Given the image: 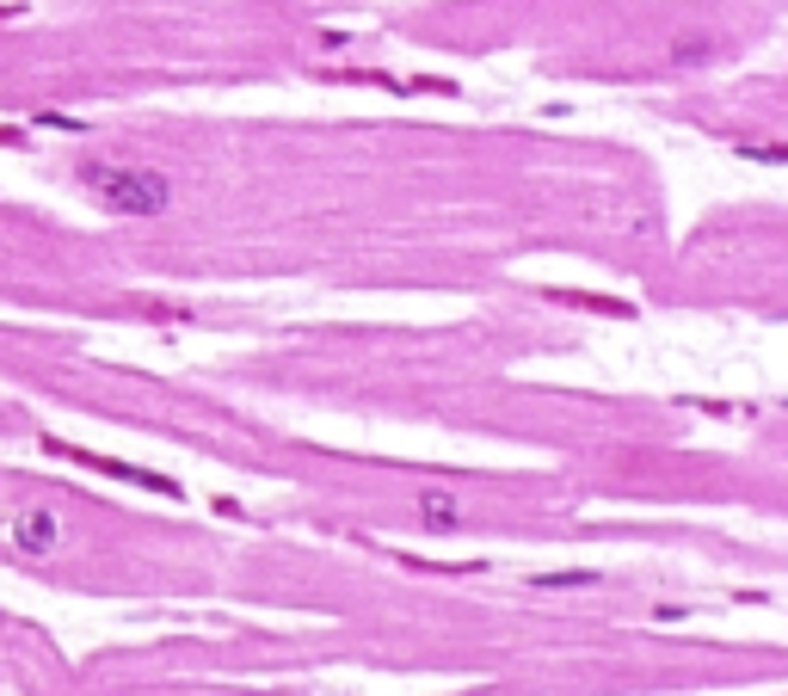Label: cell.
<instances>
[{"mask_svg": "<svg viewBox=\"0 0 788 696\" xmlns=\"http://www.w3.org/2000/svg\"><path fill=\"white\" fill-rule=\"evenodd\" d=\"M80 179H87V191H93V198L106 203L111 217H160V210L173 203L167 173H155V167H118V161H87V167H80Z\"/></svg>", "mask_w": 788, "mask_h": 696, "instance_id": "6da1fadb", "label": "cell"}, {"mask_svg": "<svg viewBox=\"0 0 788 696\" xmlns=\"http://www.w3.org/2000/svg\"><path fill=\"white\" fill-rule=\"evenodd\" d=\"M56 537H63V530H56L49 511H25V518L13 524V542L25 549V555H56Z\"/></svg>", "mask_w": 788, "mask_h": 696, "instance_id": "7a4b0ae2", "label": "cell"}, {"mask_svg": "<svg viewBox=\"0 0 788 696\" xmlns=\"http://www.w3.org/2000/svg\"><path fill=\"white\" fill-rule=\"evenodd\" d=\"M419 524L425 530H450V524H463V511H456V499L450 494H425L419 499Z\"/></svg>", "mask_w": 788, "mask_h": 696, "instance_id": "3957f363", "label": "cell"}, {"mask_svg": "<svg viewBox=\"0 0 788 696\" xmlns=\"http://www.w3.org/2000/svg\"><path fill=\"white\" fill-rule=\"evenodd\" d=\"M530 586H591V573H536Z\"/></svg>", "mask_w": 788, "mask_h": 696, "instance_id": "277c9868", "label": "cell"}, {"mask_svg": "<svg viewBox=\"0 0 788 696\" xmlns=\"http://www.w3.org/2000/svg\"><path fill=\"white\" fill-rule=\"evenodd\" d=\"M745 161H788V148H740Z\"/></svg>", "mask_w": 788, "mask_h": 696, "instance_id": "5b68a950", "label": "cell"}]
</instances>
